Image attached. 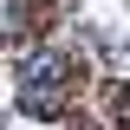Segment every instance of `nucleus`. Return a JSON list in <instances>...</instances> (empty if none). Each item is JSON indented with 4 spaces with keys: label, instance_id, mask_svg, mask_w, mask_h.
Instances as JSON below:
<instances>
[{
    "label": "nucleus",
    "instance_id": "obj_1",
    "mask_svg": "<svg viewBox=\"0 0 130 130\" xmlns=\"http://www.w3.org/2000/svg\"><path fill=\"white\" fill-rule=\"evenodd\" d=\"M65 91H72V59L65 52H32L20 65V111L26 117H59L65 111Z\"/></svg>",
    "mask_w": 130,
    "mask_h": 130
},
{
    "label": "nucleus",
    "instance_id": "obj_2",
    "mask_svg": "<svg viewBox=\"0 0 130 130\" xmlns=\"http://www.w3.org/2000/svg\"><path fill=\"white\" fill-rule=\"evenodd\" d=\"M117 117H130V91H117Z\"/></svg>",
    "mask_w": 130,
    "mask_h": 130
}]
</instances>
